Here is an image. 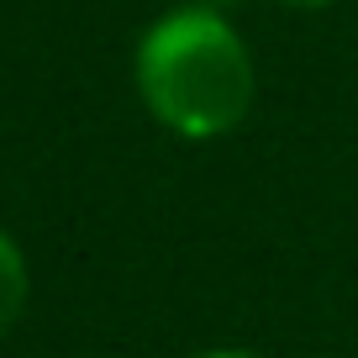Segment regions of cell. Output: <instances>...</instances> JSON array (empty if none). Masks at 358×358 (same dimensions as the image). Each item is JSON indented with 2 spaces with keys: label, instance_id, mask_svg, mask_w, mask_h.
<instances>
[{
  "label": "cell",
  "instance_id": "1",
  "mask_svg": "<svg viewBox=\"0 0 358 358\" xmlns=\"http://www.w3.org/2000/svg\"><path fill=\"white\" fill-rule=\"evenodd\" d=\"M132 79L148 116L185 143H216L253 111L258 64L237 22L216 6L185 0L148 22L132 53Z\"/></svg>",
  "mask_w": 358,
  "mask_h": 358
},
{
  "label": "cell",
  "instance_id": "3",
  "mask_svg": "<svg viewBox=\"0 0 358 358\" xmlns=\"http://www.w3.org/2000/svg\"><path fill=\"white\" fill-rule=\"evenodd\" d=\"M195 358H264V353H253V348H206Z\"/></svg>",
  "mask_w": 358,
  "mask_h": 358
},
{
  "label": "cell",
  "instance_id": "4",
  "mask_svg": "<svg viewBox=\"0 0 358 358\" xmlns=\"http://www.w3.org/2000/svg\"><path fill=\"white\" fill-rule=\"evenodd\" d=\"M274 6H285V11H327L332 0H274Z\"/></svg>",
  "mask_w": 358,
  "mask_h": 358
},
{
  "label": "cell",
  "instance_id": "5",
  "mask_svg": "<svg viewBox=\"0 0 358 358\" xmlns=\"http://www.w3.org/2000/svg\"><path fill=\"white\" fill-rule=\"evenodd\" d=\"M201 6H216V11H227V16H232V6H237V0H201Z\"/></svg>",
  "mask_w": 358,
  "mask_h": 358
},
{
  "label": "cell",
  "instance_id": "2",
  "mask_svg": "<svg viewBox=\"0 0 358 358\" xmlns=\"http://www.w3.org/2000/svg\"><path fill=\"white\" fill-rule=\"evenodd\" d=\"M27 301H32V268L22 243L0 227V337H11V327L27 316Z\"/></svg>",
  "mask_w": 358,
  "mask_h": 358
}]
</instances>
